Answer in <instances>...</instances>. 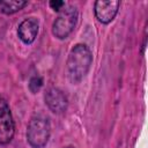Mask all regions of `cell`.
<instances>
[{"label": "cell", "mask_w": 148, "mask_h": 148, "mask_svg": "<svg viewBox=\"0 0 148 148\" xmlns=\"http://www.w3.org/2000/svg\"><path fill=\"white\" fill-rule=\"evenodd\" d=\"M92 57L90 50L84 44H76L69 52L67 59L68 76L73 83L80 82L88 73Z\"/></svg>", "instance_id": "1"}, {"label": "cell", "mask_w": 148, "mask_h": 148, "mask_svg": "<svg viewBox=\"0 0 148 148\" xmlns=\"http://www.w3.org/2000/svg\"><path fill=\"white\" fill-rule=\"evenodd\" d=\"M50 123L46 118L35 117L30 120L27 130V139L31 147L43 148L50 138Z\"/></svg>", "instance_id": "2"}, {"label": "cell", "mask_w": 148, "mask_h": 148, "mask_svg": "<svg viewBox=\"0 0 148 148\" xmlns=\"http://www.w3.org/2000/svg\"><path fill=\"white\" fill-rule=\"evenodd\" d=\"M76 21H77L76 8L73 6L65 7L60 12V14L56 18V21L53 22V27H52L53 35L59 39H64V38L68 37V35L73 31V29L76 24Z\"/></svg>", "instance_id": "3"}, {"label": "cell", "mask_w": 148, "mask_h": 148, "mask_svg": "<svg viewBox=\"0 0 148 148\" xmlns=\"http://www.w3.org/2000/svg\"><path fill=\"white\" fill-rule=\"evenodd\" d=\"M14 120L8 103L0 97V143L7 145L14 136Z\"/></svg>", "instance_id": "4"}, {"label": "cell", "mask_w": 148, "mask_h": 148, "mask_svg": "<svg viewBox=\"0 0 148 148\" xmlns=\"http://www.w3.org/2000/svg\"><path fill=\"white\" fill-rule=\"evenodd\" d=\"M119 6H120V2L117 0L96 1L95 2V15L99 22L106 24L114 18Z\"/></svg>", "instance_id": "5"}, {"label": "cell", "mask_w": 148, "mask_h": 148, "mask_svg": "<svg viewBox=\"0 0 148 148\" xmlns=\"http://www.w3.org/2000/svg\"><path fill=\"white\" fill-rule=\"evenodd\" d=\"M45 102L49 109L54 113H62L66 111L68 101L66 95L58 88H50L45 94Z\"/></svg>", "instance_id": "6"}, {"label": "cell", "mask_w": 148, "mask_h": 148, "mask_svg": "<svg viewBox=\"0 0 148 148\" xmlns=\"http://www.w3.org/2000/svg\"><path fill=\"white\" fill-rule=\"evenodd\" d=\"M18 37L20 39L25 43L30 44L35 40L37 34H38V21L34 17L25 18L20 25H18Z\"/></svg>", "instance_id": "7"}, {"label": "cell", "mask_w": 148, "mask_h": 148, "mask_svg": "<svg viewBox=\"0 0 148 148\" xmlns=\"http://www.w3.org/2000/svg\"><path fill=\"white\" fill-rule=\"evenodd\" d=\"M28 2L22 0H1L0 1V9L5 14H13L21 10Z\"/></svg>", "instance_id": "8"}, {"label": "cell", "mask_w": 148, "mask_h": 148, "mask_svg": "<svg viewBox=\"0 0 148 148\" xmlns=\"http://www.w3.org/2000/svg\"><path fill=\"white\" fill-rule=\"evenodd\" d=\"M43 86V80L40 76H34L31 77L30 82H29V88L32 92H37Z\"/></svg>", "instance_id": "9"}, {"label": "cell", "mask_w": 148, "mask_h": 148, "mask_svg": "<svg viewBox=\"0 0 148 148\" xmlns=\"http://www.w3.org/2000/svg\"><path fill=\"white\" fill-rule=\"evenodd\" d=\"M50 6H51V8L53 9V10H60L64 6H65V2L64 1H58V0H53V1H50Z\"/></svg>", "instance_id": "10"}, {"label": "cell", "mask_w": 148, "mask_h": 148, "mask_svg": "<svg viewBox=\"0 0 148 148\" xmlns=\"http://www.w3.org/2000/svg\"><path fill=\"white\" fill-rule=\"evenodd\" d=\"M65 148H74V147H71V146H69V147H65Z\"/></svg>", "instance_id": "11"}]
</instances>
